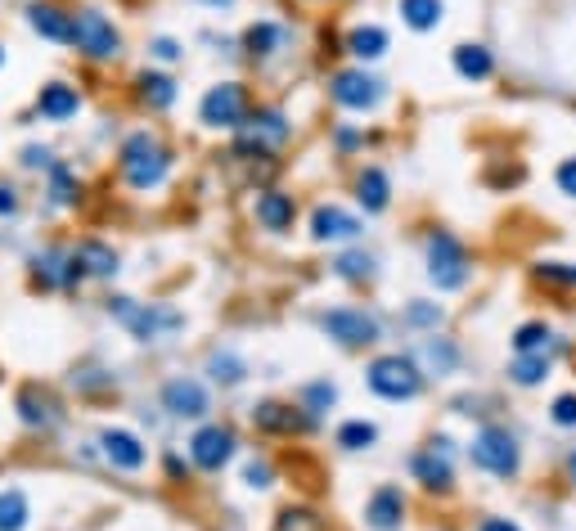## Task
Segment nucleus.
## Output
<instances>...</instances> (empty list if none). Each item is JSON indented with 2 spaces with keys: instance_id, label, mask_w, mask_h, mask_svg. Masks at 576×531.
<instances>
[{
  "instance_id": "nucleus-33",
  "label": "nucleus",
  "mask_w": 576,
  "mask_h": 531,
  "mask_svg": "<svg viewBox=\"0 0 576 531\" xmlns=\"http://www.w3.org/2000/svg\"><path fill=\"white\" fill-rule=\"evenodd\" d=\"M545 342H549V324H540V320L522 324V329L513 333V351H518V356H531V351H545Z\"/></svg>"
},
{
  "instance_id": "nucleus-3",
  "label": "nucleus",
  "mask_w": 576,
  "mask_h": 531,
  "mask_svg": "<svg viewBox=\"0 0 576 531\" xmlns=\"http://www.w3.org/2000/svg\"><path fill=\"white\" fill-rule=\"evenodd\" d=\"M167 167H171L167 149H162V144L153 140L149 131H135L131 140L122 144V176H126V185H131V189H153V185H162Z\"/></svg>"
},
{
  "instance_id": "nucleus-30",
  "label": "nucleus",
  "mask_w": 576,
  "mask_h": 531,
  "mask_svg": "<svg viewBox=\"0 0 576 531\" xmlns=\"http://www.w3.org/2000/svg\"><path fill=\"white\" fill-rule=\"evenodd\" d=\"M275 531H329V522L315 509H284L275 518Z\"/></svg>"
},
{
  "instance_id": "nucleus-35",
  "label": "nucleus",
  "mask_w": 576,
  "mask_h": 531,
  "mask_svg": "<svg viewBox=\"0 0 576 531\" xmlns=\"http://www.w3.org/2000/svg\"><path fill=\"white\" fill-rule=\"evenodd\" d=\"M338 275L342 279H369L374 275V257H369V252H347V257H338Z\"/></svg>"
},
{
  "instance_id": "nucleus-5",
  "label": "nucleus",
  "mask_w": 576,
  "mask_h": 531,
  "mask_svg": "<svg viewBox=\"0 0 576 531\" xmlns=\"http://www.w3.org/2000/svg\"><path fill=\"white\" fill-rule=\"evenodd\" d=\"M198 117H203L207 126H216V131H239V126L248 122V90H243L239 81H221V86H212L203 95Z\"/></svg>"
},
{
  "instance_id": "nucleus-41",
  "label": "nucleus",
  "mask_w": 576,
  "mask_h": 531,
  "mask_svg": "<svg viewBox=\"0 0 576 531\" xmlns=\"http://www.w3.org/2000/svg\"><path fill=\"white\" fill-rule=\"evenodd\" d=\"M54 203H72V189H68V171L54 167Z\"/></svg>"
},
{
  "instance_id": "nucleus-12",
  "label": "nucleus",
  "mask_w": 576,
  "mask_h": 531,
  "mask_svg": "<svg viewBox=\"0 0 576 531\" xmlns=\"http://www.w3.org/2000/svg\"><path fill=\"white\" fill-rule=\"evenodd\" d=\"M162 405H167L176 419H203L207 414V387L198 383V378H171L167 387H162Z\"/></svg>"
},
{
  "instance_id": "nucleus-32",
  "label": "nucleus",
  "mask_w": 576,
  "mask_h": 531,
  "mask_svg": "<svg viewBox=\"0 0 576 531\" xmlns=\"http://www.w3.org/2000/svg\"><path fill=\"white\" fill-rule=\"evenodd\" d=\"M243 45H248L252 59H266V54L279 45V27L275 23H252L248 36H243Z\"/></svg>"
},
{
  "instance_id": "nucleus-14",
  "label": "nucleus",
  "mask_w": 576,
  "mask_h": 531,
  "mask_svg": "<svg viewBox=\"0 0 576 531\" xmlns=\"http://www.w3.org/2000/svg\"><path fill=\"white\" fill-rule=\"evenodd\" d=\"M99 446H104L108 464L126 468V473H140L144 459H149V450L140 446V437H135V432H126V428H104V432H99Z\"/></svg>"
},
{
  "instance_id": "nucleus-36",
  "label": "nucleus",
  "mask_w": 576,
  "mask_h": 531,
  "mask_svg": "<svg viewBox=\"0 0 576 531\" xmlns=\"http://www.w3.org/2000/svg\"><path fill=\"white\" fill-rule=\"evenodd\" d=\"M405 320L419 324V329H437V324H441V306L437 302H410V306H405Z\"/></svg>"
},
{
  "instance_id": "nucleus-23",
  "label": "nucleus",
  "mask_w": 576,
  "mask_h": 531,
  "mask_svg": "<svg viewBox=\"0 0 576 531\" xmlns=\"http://www.w3.org/2000/svg\"><path fill=\"white\" fill-rule=\"evenodd\" d=\"M27 23H32V32H41L45 41H72V23L50 5H32L27 9Z\"/></svg>"
},
{
  "instance_id": "nucleus-27",
  "label": "nucleus",
  "mask_w": 576,
  "mask_h": 531,
  "mask_svg": "<svg viewBox=\"0 0 576 531\" xmlns=\"http://www.w3.org/2000/svg\"><path fill=\"white\" fill-rule=\"evenodd\" d=\"M374 441H378V428L369 419H347L338 428V446L342 450H369Z\"/></svg>"
},
{
  "instance_id": "nucleus-17",
  "label": "nucleus",
  "mask_w": 576,
  "mask_h": 531,
  "mask_svg": "<svg viewBox=\"0 0 576 531\" xmlns=\"http://www.w3.org/2000/svg\"><path fill=\"white\" fill-rule=\"evenodd\" d=\"M360 234V221L351 212H342V207H315L311 216V239L315 243H347Z\"/></svg>"
},
{
  "instance_id": "nucleus-4",
  "label": "nucleus",
  "mask_w": 576,
  "mask_h": 531,
  "mask_svg": "<svg viewBox=\"0 0 576 531\" xmlns=\"http://www.w3.org/2000/svg\"><path fill=\"white\" fill-rule=\"evenodd\" d=\"M468 275H473V266H468L464 243H459L450 230H432V239H428V279L450 293V288H464Z\"/></svg>"
},
{
  "instance_id": "nucleus-43",
  "label": "nucleus",
  "mask_w": 576,
  "mask_h": 531,
  "mask_svg": "<svg viewBox=\"0 0 576 531\" xmlns=\"http://www.w3.org/2000/svg\"><path fill=\"white\" fill-rule=\"evenodd\" d=\"M18 212V198H14V189L9 185H0V216H14Z\"/></svg>"
},
{
  "instance_id": "nucleus-40",
  "label": "nucleus",
  "mask_w": 576,
  "mask_h": 531,
  "mask_svg": "<svg viewBox=\"0 0 576 531\" xmlns=\"http://www.w3.org/2000/svg\"><path fill=\"white\" fill-rule=\"evenodd\" d=\"M243 482L257 486V491H261V486H270V464H266V459H252V464L243 468Z\"/></svg>"
},
{
  "instance_id": "nucleus-31",
  "label": "nucleus",
  "mask_w": 576,
  "mask_h": 531,
  "mask_svg": "<svg viewBox=\"0 0 576 531\" xmlns=\"http://www.w3.org/2000/svg\"><path fill=\"white\" fill-rule=\"evenodd\" d=\"M140 95L149 99L153 108H171V99H176V81L158 77V72H144V77H140Z\"/></svg>"
},
{
  "instance_id": "nucleus-37",
  "label": "nucleus",
  "mask_w": 576,
  "mask_h": 531,
  "mask_svg": "<svg viewBox=\"0 0 576 531\" xmlns=\"http://www.w3.org/2000/svg\"><path fill=\"white\" fill-rule=\"evenodd\" d=\"M302 401H306V410H311V414H320V410H329V405L338 401V387H333V383H311Z\"/></svg>"
},
{
  "instance_id": "nucleus-39",
  "label": "nucleus",
  "mask_w": 576,
  "mask_h": 531,
  "mask_svg": "<svg viewBox=\"0 0 576 531\" xmlns=\"http://www.w3.org/2000/svg\"><path fill=\"white\" fill-rule=\"evenodd\" d=\"M554 180H558V189H563L567 198H576V158H563V162H558Z\"/></svg>"
},
{
  "instance_id": "nucleus-6",
  "label": "nucleus",
  "mask_w": 576,
  "mask_h": 531,
  "mask_svg": "<svg viewBox=\"0 0 576 531\" xmlns=\"http://www.w3.org/2000/svg\"><path fill=\"white\" fill-rule=\"evenodd\" d=\"M320 324L342 347H369V342H378V320L369 311H360V306H333V311L320 315Z\"/></svg>"
},
{
  "instance_id": "nucleus-9",
  "label": "nucleus",
  "mask_w": 576,
  "mask_h": 531,
  "mask_svg": "<svg viewBox=\"0 0 576 531\" xmlns=\"http://www.w3.org/2000/svg\"><path fill=\"white\" fill-rule=\"evenodd\" d=\"M189 455H194V464L203 468V473H216V468H225L234 455V432L221 428V423L198 428L194 437H189Z\"/></svg>"
},
{
  "instance_id": "nucleus-13",
  "label": "nucleus",
  "mask_w": 576,
  "mask_h": 531,
  "mask_svg": "<svg viewBox=\"0 0 576 531\" xmlns=\"http://www.w3.org/2000/svg\"><path fill=\"white\" fill-rule=\"evenodd\" d=\"M239 131H243V149H257L261 153V149H275V144H284L293 126L284 122V113H275V108H261V113H252Z\"/></svg>"
},
{
  "instance_id": "nucleus-46",
  "label": "nucleus",
  "mask_w": 576,
  "mask_h": 531,
  "mask_svg": "<svg viewBox=\"0 0 576 531\" xmlns=\"http://www.w3.org/2000/svg\"><path fill=\"white\" fill-rule=\"evenodd\" d=\"M203 5H234V0H203Z\"/></svg>"
},
{
  "instance_id": "nucleus-7",
  "label": "nucleus",
  "mask_w": 576,
  "mask_h": 531,
  "mask_svg": "<svg viewBox=\"0 0 576 531\" xmlns=\"http://www.w3.org/2000/svg\"><path fill=\"white\" fill-rule=\"evenodd\" d=\"M72 45H77L81 54H90V59H113L117 45H122V36H117V27L108 23L104 14L81 9V14L72 18Z\"/></svg>"
},
{
  "instance_id": "nucleus-29",
  "label": "nucleus",
  "mask_w": 576,
  "mask_h": 531,
  "mask_svg": "<svg viewBox=\"0 0 576 531\" xmlns=\"http://www.w3.org/2000/svg\"><path fill=\"white\" fill-rule=\"evenodd\" d=\"M455 360H459V351H455V342L450 338H437V342H423V365L432 369V374H450L455 369Z\"/></svg>"
},
{
  "instance_id": "nucleus-38",
  "label": "nucleus",
  "mask_w": 576,
  "mask_h": 531,
  "mask_svg": "<svg viewBox=\"0 0 576 531\" xmlns=\"http://www.w3.org/2000/svg\"><path fill=\"white\" fill-rule=\"evenodd\" d=\"M549 419H554L558 428H576V392L558 396V401H554V410H549Z\"/></svg>"
},
{
  "instance_id": "nucleus-34",
  "label": "nucleus",
  "mask_w": 576,
  "mask_h": 531,
  "mask_svg": "<svg viewBox=\"0 0 576 531\" xmlns=\"http://www.w3.org/2000/svg\"><path fill=\"white\" fill-rule=\"evenodd\" d=\"M207 369H212L216 383H239V378H243V360L230 356V351H216V356L207 360Z\"/></svg>"
},
{
  "instance_id": "nucleus-47",
  "label": "nucleus",
  "mask_w": 576,
  "mask_h": 531,
  "mask_svg": "<svg viewBox=\"0 0 576 531\" xmlns=\"http://www.w3.org/2000/svg\"><path fill=\"white\" fill-rule=\"evenodd\" d=\"M0 63H5V54H0Z\"/></svg>"
},
{
  "instance_id": "nucleus-21",
  "label": "nucleus",
  "mask_w": 576,
  "mask_h": 531,
  "mask_svg": "<svg viewBox=\"0 0 576 531\" xmlns=\"http://www.w3.org/2000/svg\"><path fill=\"white\" fill-rule=\"evenodd\" d=\"M455 72L464 81H486L495 72V59L486 45H455Z\"/></svg>"
},
{
  "instance_id": "nucleus-16",
  "label": "nucleus",
  "mask_w": 576,
  "mask_h": 531,
  "mask_svg": "<svg viewBox=\"0 0 576 531\" xmlns=\"http://www.w3.org/2000/svg\"><path fill=\"white\" fill-rule=\"evenodd\" d=\"M117 270V252L113 248H104V243H81L77 252L68 257V270H63V279H86V275H95V279H104V275H113Z\"/></svg>"
},
{
  "instance_id": "nucleus-18",
  "label": "nucleus",
  "mask_w": 576,
  "mask_h": 531,
  "mask_svg": "<svg viewBox=\"0 0 576 531\" xmlns=\"http://www.w3.org/2000/svg\"><path fill=\"white\" fill-rule=\"evenodd\" d=\"M252 423H257L261 432H284V437H293V432H306V428H311V419H306L302 410H293V405H279V401L252 405Z\"/></svg>"
},
{
  "instance_id": "nucleus-11",
  "label": "nucleus",
  "mask_w": 576,
  "mask_h": 531,
  "mask_svg": "<svg viewBox=\"0 0 576 531\" xmlns=\"http://www.w3.org/2000/svg\"><path fill=\"white\" fill-rule=\"evenodd\" d=\"M333 99L342 108H356V113H369V108L383 99V81H374L365 68H351L333 77Z\"/></svg>"
},
{
  "instance_id": "nucleus-22",
  "label": "nucleus",
  "mask_w": 576,
  "mask_h": 531,
  "mask_svg": "<svg viewBox=\"0 0 576 531\" xmlns=\"http://www.w3.org/2000/svg\"><path fill=\"white\" fill-rule=\"evenodd\" d=\"M36 108H41V117H50V122H68V117L77 113V90H68L63 81H54V86L41 90Z\"/></svg>"
},
{
  "instance_id": "nucleus-42",
  "label": "nucleus",
  "mask_w": 576,
  "mask_h": 531,
  "mask_svg": "<svg viewBox=\"0 0 576 531\" xmlns=\"http://www.w3.org/2000/svg\"><path fill=\"white\" fill-rule=\"evenodd\" d=\"M153 54H158L162 63H171V59H180V45L167 41V36H158V41H153Z\"/></svg>"
},
{
  "instance_id": "nucleus-25",
  "label": "nucleus",
  "mask_w": 576,
  "mask_h": 531,
  "mask_svg": "<svg viewBox=\"0 0 576 531\" xmlns=\"http://www.w3.org/2000/svg\"><path fill=\"white\" fill-rule=\"evenodd\" d=\"M441 14H446L441 0H401V18H405V27H414V32H432V27L441 23Z\"/></svg>"
},
{
  "instance_id": "nucleus-8",
  "label": "nucleus",
  "mask_w": 576,
  "mask_h": 531,
  "mask_svg": "<svg viewBox=\"0 0 576 531\" xmlns=\"http://www.w3.org/2000/svg\"><path fill=\"white\" fill-rule=\"evenodd\" d=\"M108 311H113L117 320L135 333V338H158V333H167V329H180V315L176 311H162V306H140V302H131V297H113V306H108Z\"/></svg>"
},
{
  "instance_id": "nucleus-45",
  "label": "nucleus",
  "mask_w": 576,
  "mask_h": 531,
  "mask_svg": "<svg viewBox=\"0 0 576 531\" xmlns=\"http://www.w3.org/2000/svg\"><path fill=\"white\" fill-rule=\"evenodd\" d=\"M567 473H572V482H576V450H572V459H567Z\"/></svg>"
},
{
  "instance_id": "nucleus-26",
  "label": "nucleus",
  "mask_w": 576,
  "mask_h": 531,
  "mask_svg": "<svg viewBox=\"0 0 576 531\" xmlns=\"http://www.w3.org/2000/svg\"><path fill=\"white\" fill-rule=\"evenodd\" d=\"M509 378L518 387H536V383H545L549 378V356L545 351H531V356H518L513 360V369H509Z\"/></svg>"
},
{
  "instance_id": "nucleus-10",
  "label": "nucleus",
  "mask_w": 576,
  "mask_h": 531,
  "mask_svg": "<svg viewBox=\"0 0 576 531\" xmlns=\"http://www.w3.org/2000/svg\"><path fill=\"white\" fill-rule=\"evenodd\" d=\"M410 473L419 477L428 491H450V486H455V473H450V441L437 437L428 450H414Z\"/></svg>"
},
{
  "instance_id": "nucleus-19",
  "label": "nucleus",
  "mask_w": 576,
  "mask_h": 531,
  "mask_svg": "<svg viewBox=\"0 0 576 531\" xmlns=\"http://www.w3.org/2000/svg\"><path fill=\"white\" fill-rule=\"evenodd\" d=\"M293 216H297L293 194H279V189H266V194H257V221L266 225V230H275V234L293 230Z\"/></svg>"
},
{
  "instance_id": "nucleus-2",
  "label": "nucleus",
  "mask_w": 576,
  "mask_h": 531,
  "mask_svg": "<svg viewBox=\"0 0 576 531\" xmlns=\"http://www.w3.org/2000/svg\"><path fill=\"white\" fill-rule=\"evenodd\" d=\"M468 459H473V468H482V473H491V477H513L522 468L518 441H513V432L500 428V423L477 428L473 446H468Z\"/></svg>"
},
{
  "instance_id": "nucleus-20",
  "label": "nucleus",
  "mask_w": 576,
  "mask_h": 531,
  "mask_svg": "<svg viewBox=\"0 0 576 531\" xmlns=\"http://www.w3.org/2000/svg\"><path fill=\"white\" fill-rule=\"evenodd\" d=\"M356 198L365 212H383V207L392 203V185H387V176L378 167H365L356 176Z\"/></svg>"
},
{
  "instance_id": "nucleus-1",
  "label": "nucleus",
  "mask_w": 576,
  "mask_h": 531,
  "mask_svg": "<svg viewBox=\"0 0 576 531\" xmlns=\"http://www.w3.org/2000/svg\"><path fill=\"white\" fill-rule=\"evenodd\" d=\"M365 383H369V392L383 396V401H410V396H419V387H423V369L414 365L410 356L392 351V356L369 360Z\"/></svg>"
},
{
  "instance_id": "nucleus-44",
  "label": "nucleus",
  "mask_w": 576,
  "mask_h": 531,
  "mask_svg": "<svg viewBox=\"0 0 576 531\" xmlns=\"http://www.w3.org/2000/svg\"><path fill=\"white\" fill-rule=\"evenodd\" d=\"M477 531H522V527H518V522H509V518H486Z\"/></svg>"
},
{
  "instance_id": "nucleus-24",
  "label": "nucleus",
  "mask_w": 576,
  "mask_h": 531,
  "mask_svg": "<svg viewBox=\"0 0 576 531\" xmlns=\"http://www.w3.org/2000/svg\"><path fill=\"white\" fill-rule=\"evenodd\" d=\"M347 50L356 54V59H383L387 54V32L383 27H374V23H365V27H356V32L347 36Z\"/></svg>"
},
{
  "instance_id": "nucleus-28",
  "label": "nucleus",
  "mask_w": 576,
  "mask_h": 531,
  "mask_svg": "<svg viewBox=\"0 0 576 531\" xmlns=\"http://www.w3.org/2000/svg\"><path fill=\"white\" fill-rule=\"evenodd\" d=\"M23 527H27V495L0 491V531H23Z\"/></svg>"
},
{
  "instance_id": "nucleus-15",
  "label": "nucleus",
  "mask_w": 576,
  "mask_h": 531,
  "mask_svg": "<svg viewBox=\"0 0 576 531\" xmlns=\"http://www.w3.org/2000/svg\"><path fill=\"white\" fill-rule=\"evenodd\" d=\"M365 522L374 531H401V522H405V495H401V486H378V491L365 500Z\"/></svg>"
}]
</instances>
